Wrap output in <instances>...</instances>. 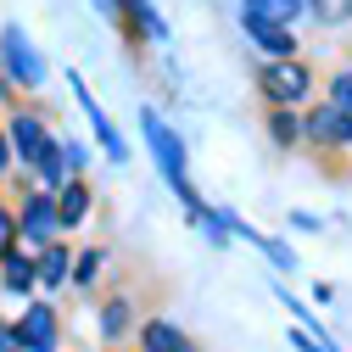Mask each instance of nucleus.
Returning a JSON list of instances; mask_svg holds the SVG:
<instances>
[{
	"instance_id": "nucleus-4",
	"label": "nucleus",
	"mask_w": 352,
	"mask_h": 352,
	"mask_svg": "<svg viewBox=\"0 0 352 352\" xmlns=\"http://www.w3.org/2000/svg\"><path fill=\"white\" fill-rule=\"evenodd\" d=\"M67 84H73V96H78V107H84V112H90V123H96V140H101V146H107V157H112V162H129V146H123V140H118V129H112V118H107V112H101V101H96V96H90V90H84V78H78V73H73V78H67Z\"/></svg>"
},
{
	"instance_id": "nucleus-16",
	"label": "nucleus",
	"mask_w": 352,
	"mask_h": 352,
	"mask_svg": "<svg viewBox=\"0 0 352 352\" xmlns=\"http://www.w3.org/2000/svg\"><path fill=\"white\" fill-rule=\"evenodd\" d=\"M330 107H336L341 123L352 129V73H336V84H330Z\"/></svg>"
},
{
	"instance_id": "nucleus-2",
	"label": "nucleus",
	"mask_w": 352,
	"mask_h": 352,
	"mask_svg": "<svg viewBox=\"0 0 352 352\" xmlns=\"http://www.w3.org/2000/svg\"><path fill=\"white\" fill-rule=\"evenodd\" d=\"M307 67L302 62H291V56H280V62H269L263 67V90H269V101H280V107H291V101H302L307 96Z\"/></svg>"
},
{
	"instance_id": "nucleus-10",
	"label": "nucleus",
	"mask_w": 352,
	"mask_h": 352,
	"mask_svg": "<svg viewBox=\"0 0 352 352\" xmlns=\"http://www.w3.org/2000/svg\"><path fill=\"white\" fill-rule=\"evenodd\" d=\"M84 212H90V185H78V179H67L62 185V196H56V224H84Z\"/></svg>"
},
{
	"instance_id": "nucleus-15",
	"label": "nucleus",
	"mask_w": 352,
	"mask_h": 352,
	"mask_svg": "<svg viewBox=\"0 0 352 352\" xmlns=\"http://www.w3.org/2000/svg\"><path fill=\"white\" fill-rule=\"evenodd\" d=\"M123 330H129V302H123V296H112V302H107V314H101V336H107V341H118Z\"/></svg>"
},
{
	"instance_id": "nucleus-9",
	"label": "nucleus",
	"mask_w": 352,
	"mask_h": 352,
	"mask_svg": "<svg viewBox=\"0 0 352 352\" xmlns=\"http://www.w3.org/2000/svg\"><path fill=\"white\" fill-rule=\"evenodd\" d=\"M302 12V0H241V17H257V23H274V28H291V17Z\"/></svg>"
},
{
	"instance_id": "nucleus-22",
	"label": "nucleus",
	"mask_w": 352,
	"mask_h": 352,
	"mask_svg": "<svg viewBox=\"0 0 352 352\" xmlns=\"http://www.w3.org/2000/svg\"><path fill=\"white\" fill-rule=\"evenodd\" d=\"M0 352H23V346H17V336H12V324H0Z\"/></svg>"
},
{
	"instance_id": "nucleus-13",
	"label": "nucleus",
	"mask_w": 352,
	"mask_h": 352,
	"mask_svg": "<svg viewBox=\"0 0 352 352\" xmlns=\"http://www.w3.org/2000/svg\"><path fill=\"white\" fill-rule=\"evenodd\" d=\"M67 263H73V257H67L62 246L39 252V263H34V280H45V285H62V280H67Z\"/></svg>"
},
{
	"instance_id": "nucleus-1",
	"label": "nucleus",
	"mask_w": 352,
	"mask_h": 352,
	"mask_svg": "<svg viewBox=\"0 0 352 352\" xmlns=\"http://www.w3.org/2000/svg\"><path fill=\"white\" fill-rule=\"evenodd\" d=\"M0 62H6L12 84H23V90H39V84H45V56L34 51V39H28L17 23L0 28Z\"/></svg>"
},
{
	"instance_id": "nucleus-17",
	"label": "nucleus",
	"mask_w": 352,
	"mask_h": 352,
	"mask_svg": "<svg viewBox=\"0 0 352 352\" xmlns=\"http://www.w3.org/2000/svg\"><path fill=\"white\" fill-rule=\"evenodd\" d=\"M307 12H314L319 23H346L352 17V0H302Z\"/></svg>"
},
{
	"instance_id": "nucleus-11",
	"label": "nucleus",
	"mask_w": 352,
	"mask_h": 352,
	"mask_svg": "<svg viewBox=\"0 0 352 352\" xmlns=\"http://www.w3.org/2000/svg\"><path fill=\"white\" fill-rule=\"evenodd\" d=\"M246 34H252V39H257V45L269 51L274 62L296 51V39H291V28H274V23H257V17H246Z\"/></svg>"
},
{
	"instance_id": "nucleus-6",
	"label": "nucleus",
	"mask_w": 352,
	"mask_h": 352,
	"mask_svg": "<svg viewBox=\"0 0 352 352\" xmlns=\"http://www.w3.org/2000/svg\"><path fill=\"white\" fill-rule=\"evenodd\" d=\"M302 135H307V140H319V146H346V140H352V129L341 123V112H336V107H319L314 118L302 123Z\"/></svg>"
},
{
	"instance_id": "nucleus-24",
	"label": "nucleus",
	"mask_w": 352,
	"mask_h": 352,
	"mask_svg": "<svg viewBox=\"0 0 352 352\" xmlns=\"http://www.w3.org/2000/svg\"><path fill=\"white\" fill-rule=\"evenodd\" d=\"M96 6H101L107 17H123V0H96Z\"/></svg>"
},
{
	"instance_id": "nucleus-19",
	"label": "nucleus",
	"mask_w": 352,
	"mask_h": 352,
	"mask_svg": "<svg viewBox=\"0 0 352 352\" xmlns=\"http://www.w3.org/2000/svg\"><path fill=\"white\" fill-rule=\"evenodd\" d=\"M269 135H274V140H280V146H291V140H296V135H302V123H296V118H291V112H285V107H280V112H274V118H269Z\"/></svg>"
},
{
	"instance_id": "nucleus-21",
	"label": "nucleus",
	"mask_w": 352,
	"mask_h": 352,
	"mask_svg": "<svg viewBox=\"0 0 352 352\" xmlns=\"http://www.w3.org/2000/svg\"><path fill=\"white\" fill-rule=\"evenodd\" d=\"M12 235H17V230H12V212H0V257L12 252Z\"/></svg>"
},
{
	"instance_id": "nucleus-14",
	"label": "nucleus",
	"mask_w": 352,
	"mask_h": 352,
	"mask_svg": "<svg viewBox=\"0 0 352 352\" xmlns=\"http://www.w3.org/2000/svg\"><path fill=\"white\" fill-rule=\"evenodd\" d=\"M34 168H39V179H45V185H62V168H67V151H62V146L51 140L45 151H39V162H34Z\"/></svg>"
},
{
	"instance_id": "nucleus-20",
	"label": "nucleus",
	"mask_w": 352,
	"mask_h": 352,
	"mask_svg": "<svg viewBox=\"0 0 352 352\" xmlns=\"http://www.w3.org/2000/svg\"><path fill=\"white\" fill-rule=\"evenodd\" d=\"M101 263H107V257H101V246H96V252H84V257H78V269H73V280H78V285H90Z\"/></svg>"
},
{
	"instance_id": "nucleus-3",
	"label": "nucleus",
	"mask_w": 352,
	"mask_h": 352,
	"mask_svg": "<svg viewBox=\"0 0 352 352\" xmlns=\"http://www.w3.org/2000/svg\"><path fill=\"white\" fill-rule=\"evenodd\" d=\"M23 352H56V307H28V314L12 324Z\"/></svg>"
},
{
	"instance_id": "nucleus-18",
	"label": "nucleus",
	"mask_w": 352,
	"mask_h": 352,
	"mask_svg": "<svg viewBox=\"0 0 352 352\" xmlns=\"http://www.w3.org/2000/svg\"><path fill=\"white\" fill-rule=\"evenodd\" d=\"M6 285H12V291H28V285H34V263H23L17 252H6Z\"/></svg>"
},
{
	"instance_id": "nucleus-12",
	"label": "nucleus",
	"mask_w": 352,
	"mask_h": 352,
	"mask_svg": "<svg viewBox=\"0 0 352 352\" xmlns=\"http://www.w3.org/2000/svg\"><path fill=\"white\" fill-rule=\"evenodd\" d=\"M123 12L135 17V28H140V34H151V39H168V23L157 17V6H151V0H123Z\"/></svg>"
},
{
	"instance_id": "nucleus-5",
	"label": "nucleus",
	"mask_w": 352,
	"mask_h": 352,
	"mask_svg": "<svg viewBox=\"0 0 352 352\" xmlns=\"http://www.w3.org/2000/svg\"><path fill=\"white\" fill-rule=\"evenodd\" d=\"M12 146H17L23 162H39V151L51 146V135H45V123H39L34 112H17V118H12Z\"/></svg>"
},
{
	"instance_id": "nucleus-23",
	"label": "nucleus",
	"mask_w": 352,
	"mask_h": 352,
	"mask_svg": "<svg viewBox=\"0 0 352 352\" xmlns=\"http://www.w3.org/2000/svg\"><path fill=\"white\" fill-rule=\"evenodd\" d=\"M6 162H12V140H6V129H0V173H6Z\"/></svg>"
},
{
	"instance_id": "nucleus-8",
	"label": "nucleus",
	"mask_w": 352,
	"mask_h": 352,
	"mask_svg": "<svg viewBox=\"0 0 352 352\" xmlns=\"http://www.w3.org/2000/svg\"><path fill=\"white\" fill-rule=\"evenodd\" d=\"M140 341H146V352H196V341H190L185 330H173L168 319H151V324L140 330Z\"/></svg>"
},
{
	"instance_id": "nucleus-7",
	"label": "nucleus",
	"mask_w": 352,
	"mask_h": 352,
	"mask_svg": "<svg viewBox=\"0 0 352 352\" xmlns=\"http://www.w3.org/2000/svg\"><path fill=\"white\" fill-rule=\"evenodd\" d=\"M23 235L28 241H51L56 235V196H34L23 207Z\"/></svg>"
}]
</instances>
